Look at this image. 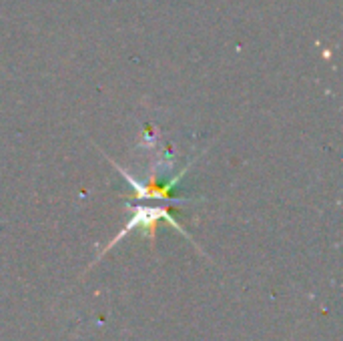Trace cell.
<instances>
[{
	"instance_id": "1",
	"label": "cell",
	"mask_w": 343,
	"mask_h": 341,
	"mask_svg": "<svg viewBox=\"0 0 343 341\" xmlns=\"http://www.w3.org/2000/svg\"><path fill=\"white\" fill-rule=\"evenodd\" d=\"M161 219H165V221H169L173 227L179 231V233H183V235H187L181 227H179V223L175 221L171 217V213H169V209H137L135 211V215H133V219L129 221V225L119 233V237L115 239V243L121 239V237H125L131 229H139V227H147V229H155L157 227V223L161 221ZM113 243V245H115Z\"/></svg>"
}]
</instances>
